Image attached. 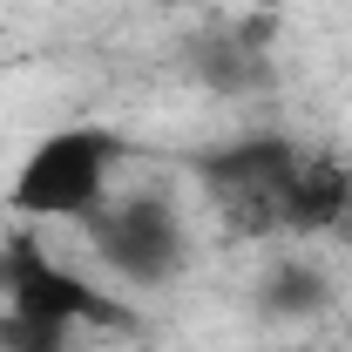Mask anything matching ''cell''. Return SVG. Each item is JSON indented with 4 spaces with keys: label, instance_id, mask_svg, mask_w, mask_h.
Returning a JSON list of instances; mask_svg holds the SVG:
<instances>
[{
    "label": "cell",
    "instance_id": "1",
    "mask_svg": "<svg viewBox=\"0 0 352 352\" xmlns=\"http://www.w3.org/2000/svg\"><path fill=\"white\" fill-rule=\"evenodd\" d=\"M116 156H122V142L109 129H54L41 135L28 156H21V170L7 183V210L14 217H34V223H88L102 204H109V170H116Z\"/></svg>",
    "mask_w": 352,
    "mask_h": 352
},
{
    "label": "cell",
    "instance_id": "2",
    "mask_svg": "<svg viewBox=\"0 0 352 352\" xmlns=\"http://www.w3.org/2000/svg\"><path fill=\"white\" fill-rule=\"evenodd\" d=\"M88 237H95V258L109 264L122 285H163L190 264V230L163 197H122V204H102L88 217Z\"/></svg>",
    "mask_w": 352,
    "mask_h": 352
},
{
    "label": "cell",
    "instance_id": "3",
    "mask_svg": "<svg viewBox=\"0 0 352 352\" xmlns=\"http://www.w3.org/2000/svg\"><path fill=\"white\" fill-rule=\"evenodd\" d=\"M0 298H7V311H21L34 325H54V332L116 318V305L88 278H75L68 264H54L34 237H7L0 244Z\"/></svg>",
    "mask_w": 352,
    "mask_h": 352
},
{
    "label": "cell",
    "instance_id": "4",
    "mask_svg": "<svg viewBox=\"0 0 352 352\" xmlns=\"http://www.w3.org/2000/svg\"><path fill=\"white\" fill-rule=\"evenodd\" d=\"M292 163H298V142H285V135H237V142L204 156V176H210L223 210L251 237H264V230H278V190H285Z\"/></svg>",
    "mask_w": 352,
    "mask_h": 352
},
{
    "label": "cell",
    "instance_id": "5",
    "mask_svg": "<svg viewBox=\"0 0 352 352\" xmlns=\"http://www.w3.org/2000/svg\"><path fill=\"white\" fill-rule=\"evenodd\" d=\"M325 305H332V278H325L318 264H305V258H278L258 278V311L271 325H305V318H318Z\"/></svg>",
    "mask_w": 352,
    "mask_h": 352
},
{
    "label": "cell",
    "instance_id": "6",
    "mask_svg": "<svg viewBox=\"0 0 352 352\" xmlns=\"http://www.w3.org/2000/svg\"><path fill=\"white\" fill-rule=\"evenodd\" d=\"M204 82L217 88H258L264 82V61L251 54V34H217L204 47Z\"/></svg>",
    "mask_w": 352,
    "mask_h": 352
},
{
    "label": "cell",
    "instance_id": "7",
    "mask_svg": "<svg viewBox=\"0 0 352 352\" xmlns=\"http://www.w3.org/2000/svg\"><path fill=\"white\" fill-rule=\"evenodd\" d=\"M264 7H271V0H264Z\"/></svg>",
    "mask_w": 352,
    "mask_h": 352
}]
</instances>
